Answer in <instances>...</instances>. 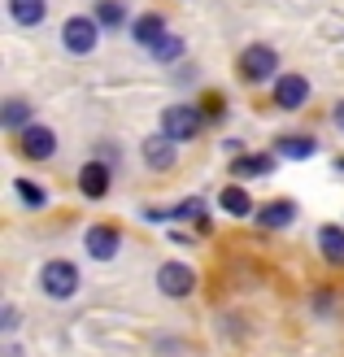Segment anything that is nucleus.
<instances>
[{"mask_svg":"<svg viewBox=\"0 0 344 357\" xmlns=\"http://www.w3.org/2000/svg\"><path fill=\"white\" fill-rule=\"evenodd\" d=\"M40 288H44L48 296H57V301L75 296V292H79V266H75V261H66V257L44 261V271H40Z\"/></svg>","mask_w":344,"mask_h":357,"instance_id":"1","label":"nucleus"},{"mask_svg":"<svg viewBox=\"0 0 344 357\" xmlns=\"http://www.w3.org/2000/svg\"><path fill=\"white\" fill-rule=\"evenodd\" d=\"M240 79L244 83H266V79H275V70H279V52L270 48V44H253L240 52Z\"/></svg>","mask_w":344,"mask_h":357,"instance_id":"2","label":"nucleus"},{"mask_svg":"<svg viewBox=\"0 0 344 357\" xmlns=\"http://www.w3.org/2000/svg\"><path fill=\"white\" fill-rule=\"evenodd\" d=\"M201 122H205L201 109H192V105H170V109L161 114V131L174 135L179 144H184V139H196V135H201Z\"/></svg>","mask_w":344,"mask_h":357,"instance_id":"3","label":"nucleus"},{"mask_svg":"<svg viewBox=\"0 0 344 357\" xmlns=\"http://www.w3.org/2000/svg\"><path fill=\"white\" fill-rule=\"evenodd\" d=\"M96 26H100L96 17H70V22L61 26V44L75 52V57H87V52L96 48V40H100Z\"/></svg>","mask_w":344,"mask_h":357,"instance_id":"4","label":"nucleus"},{"mask_svg":"<svg viewBox=\"0 0 344 357\" xmlns=\"http://www.w3.org/2000/svg\"><path fill=\"white\" fill-rule=\"evenodd\" d=\"M140 157H144V166L149 170H174V162H179V139L174 135H149L144 139V149H140Z\"/></svg>","mask_w":344,"mask_h":357,"instance_id":"5","label":"nucleus"},{"mask_svg":"<svg viewBox=\"0 0 344 357\" xmlns=\"http://www.w3.org/2000/svg\"><path fill=\"white\" fill-rule=\"evenodd\" d=\"M157 288L166 292V296H188V292L196 288L192 266H184V261H166V266L157 271Z\"/></svg>","mask_w":344,"mask_h":357,"instance_id":"6","label":"nucleus"},{"mask_svg":"<svg viewBox=\"0 0 344 357\" xmlns=\"http://www.w3.org/2000/svg\"><path fill=\"white\" fill-rule=\"evenodd\" d=\"M22 135V153L31 157V162H48L52 153H57V135H52L48 127H40V122H31L27 131H17Z\"/></svg>","mask_w":344,"mask_h":357,"instance_id":"7","label":"nucleus"},{"mask_svg":"<svg viewBox=\"0 0 344 357\" xmlns=\"http://www.w3.org/2000/svg\"><path fill=\"white\" fill-rule=\"evenodd\" d=\"M110 188H114V174H110V166H105V162H87L79 170V192L87 196V201H100Z\"/></svg>","mask_w":344,"mask_h":357,"instance_id":"8","label":"nucleus"},{"mask_svg":"<svg viewBox=\"0 0 344 357\" xmlns=\"http://www.w3.org/2000/svg\"><path fill=\"white\" fill-rule=\"evenodd\" d=\"M275 100H279V109H301V105L310 100V83L301 75H279L275 79Z\"/></svg>","mask_w":344,"mask_h":357,"instance_id":"9","label":"nucleus"},{"mask_svg":"<svg viewBox=\"0 0 344 357\" xmlns=\"http://www.w3.org/2000/svg\"><path fill=\"white\" fill-rule=\"evenodd\" d=\"M118 227H105V222H96L92 231H87V253H92L96 261H110L114 253H118Z\"/></svg>","mask_w":344,"mask_h":357,"instance_id":"10","label":"nucleus"},{"mask_svg":"<svg viewBox=\"0 0 344 357\" xmlns=\"http://www.w3.org/2000/svg\"><path fill=\"white\" fill-rule=\"evenodd\" d=\"M131 40L144 44V48H157L161 40H166V17H161V13H144V17H135Z\"/></svg>","mask_w":344,"mask_h":357,"instance_id":"11","label":"nucleus"},{"mask_svg":"<svg viewBox=\"0 0 344 357\" xmlns=\"http://www.w3.org/2000/svg\"><path fill=\"white\" fill-rule=\"evenodd\" d=\"M270 170H275V157H270V153H244V157H235V162H231L235 178H262Z\"/></svg>","mask_w":344,"mask_h":357,"instance_id":"12","label":"nucleus"},{"mask_svg":"<svg viewBox=\"0 0 344 357\" xmlns=\"http://www.w3.org/2000/svg\"><path fill=\"white\" fill-rule=\"evenodd\" d=\"M275 153L287 157V162H305V157L318 153V144H314V135H279L275 139Z\"/></svg>","mask_w":344,"mask_h":357,"instance_id":"13","label":"nucleus"},{"mask_svg":"<svg viewBox=\"0 0 344 357\" xmlns=\"http://www.w3.org/2000/svg\"><path fill=\"white\" fill-rule=\"evenodd\" d=\"M318 248L331 266H344V227H336V222L318 227Z\"/></svg>","mask_w":344,"mask_h":357,"instance_id":"14","label":"nucleus"},{"mask_svg":"<svg viewBox=\"0 0 344 357\" xmlns=\"http://www.w3.org/2000/svg\"><path fill=\"white\" fill-rule=\"evenodd\" d=\"M9 13L17 26H40L48 13V0H9Z\"/></svg>","mask_w":344,"mask_h":357,"instance_id":"15","label":"nucleus"},{"mask_svg":"<svg viewBox=\"0 0 344 357\" xmlns=\"http://www.w3.org/2000/svg\"><path fill=\"white\" fill-rule=\"evenodd\" d=\"M218 205L231 213V218H248V213H253V196H248L244 188H235V183H231V188L218 192Z\"/></svg>","mask_w":344,"mask_h":357,"instance_id":"16","label":"nucleus"},{"mask_svg":"<svg viewBox=\"0 0 344 357\" xmlns=\"http://www.w3.org/2000/svg\"><path fill=\"white\" fill-rule=\"evenodd\" d=\"M0 127H5V131H27L31 127V105L27 100H5V109H0Z\"/></svg>","mask_w":344,"mask_h":357,"instance_id":"17","label":"nucleus"},{"mask_svg":"<svg viewBox=\"0 0 344 357\" xmlns=\"http://www.w3.org/2000/svg\"><path fill=\"white\" fill-rule=\"evenodd\" d=\"M292 218H297V205H292V201H270V205L257 213V222L270 227V231H275V227H287Z\"/></svg>","mask_w":344,"mask_h":357,"instance_id":"18","label":"nucleus"},{"mask_svg":"<svg viewBox=\"0 0 344 357\" xmlns=\"http://www.w3.org/2000/svg\"><path fill=\"white\" fill-rule=\"evenodd\" d=\"M122 17H126V9H122V0H96V22H100L105 31H114V26H122Z\"/></svg>","mask_w":344,"mask_h":357,"instance_id":"19","label":"nucleus"},{"mask_svg":"<svg viewBox=\"0 0 344 357\" xmlns=\"http://www.w3.org/2000/svg\"><path fill=\"white\" fill-rule=\"evenodd\" d=\"M13 188H17V196H22L31 209H44V205H48V192H44L40 183H31V178H17Z\"/></svg>","mask_w":344,"mask_h":357,"instance_id":"20","label":"nucleus"},{"mask_svg":"<svg viewBox=\"0 0 344 357\" xmlns=\"http://www.w3.org/2000/svg\"><path fill=\"white\" fill-rule=\"evenodd\" d=\"M153 57L157 61H179V57H184V40H179V35H166V40L153 48Z\"/></svg>","mask_w":344,"mask_h":357,"instance_id":"21","label":"nucleus"},{"mask_svg":"<svg viewBox=\"0 0 344 357\" xmlns=\"http://www.w3.org/2000/svg\"><path fill=\"white\" fill-rule=\"evenodd\" d=\"M331 118H336V127H340V131H344V100H340V105H336V114H331Z\"/></svg>","mask_w":344,"mask_h":357,"instance_id":"22","label":"nucleus"}]
</instances>
